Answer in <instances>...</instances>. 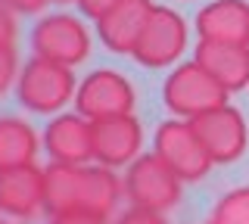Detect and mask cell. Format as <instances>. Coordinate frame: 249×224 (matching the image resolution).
I'll return each instance as SVG.
<instances>
[{"instance_id":"cell-4","label":"cell","mask_w":249,"mask_h":224,"mask_svg":"<svg viewBox=\"0 0 249 224\" xmlns=\"http://www.w3.org/2000/svg\"><path fill=\"white\" fill-rule=\"evenodd\" d=\"M162 103L175 119L193 121L202 112H212L228 103V90L202 69L196 59L175 66L162 81Z\"/></svg>"},{"instance_id":"cell-15","label":"cell","mask_w":249,"mask_h":224,"mask_svg":"<svg viewBox=\"0 0 249 224\" xmlns=\"http://www.w3.org/2000/svg\"><path fill=\"white\" fill-rule=\"evenodd\" d=\"M199 41L249 44V3L246 0H212L193 19Z\"/></svg>"},{"instance_id":"cell-8","label":"cell","mask_w":249,"mask_h":224,"mask_svg":"<svg viewBox=\"0 0 249 224\" xmlns=\"http://www.w3.org/2000/svg\"><path fill=\"white\" fill-rule=\"evenodd\" d=\"M184 50H187L184 16L171 6H156L131 59L143 69H165V66H175L184 56Z\"/></svg>"},{"instance_id":"cell-7","label":"cell","mask_w":249,"mask_h":224,"mask_svg":"<svg viewBox=\"0 0 249 224\" xmlns=\"http://www.w3.org/2000/svg\"><path fill=\"white\" fill-rule=\"evenodd\" d=\"M153 153L165 162L184 184L187 181H202V177L209 174V168L215 165L187 119H165L162 121L153 134Z\"/></svg>"},{"instance_id":"cell-14","label":"cell","mask_w":249,"mask_h":224,"mask_svg":"<svg viewBox=\"0 0 249 224\" xmlns=\"http://www.w3.org/2000/svg\"><path fill=\"white\" fill-rule=\"evenodd\" d=\"M193 59L221 84L228 94L249 87V44H218L199 41Z\"/></svg>"},{"instance_id":"cell-16","label":"cell","mask_w":249,"mask_h":224,"mask_svg":"<svg viewBox=\"0 0 249 224\" xmlns=\"http://www.w3.org/2000/svg\"><path fill=\"white\" fill-rule=\"evenodd\" d=\"M41 150L44 143L37 131L31 128V121L19 119V115H0V172L35 165Z\"/></svg>"},{"instance_id":"cell-6","label":"cell","mask_w":249,"mask_h":224,"mask_svg":"<svg viewBox=\"0 0 249 224\" xmlns=\"http://www.w3.org/2000/svg\"><path fill=\"white\" fill-rule=\"evenodd\" d=\"M137 106V90L128 75L115 69H93L78 81L75 90V112L88 121H103L115 115H131Z\"/></svg>"},{"instance_id":"cell-3","label":"cell","mask_w":249,"mask_h":224,"mask_svg":"<svg viewBox=\"0 0 249 224\" xmlns=\"http://www.w3.org/2000/svg\"><path fill=\"white\" fill-rule=\"evenodd\" d=\"M28 44H31V56L75 69L88 63L93 50V34L84 25V19L75 16V13H44L31 28Z\"/></svg>"},{"instance_id":"cell-23","label":"cell","mask_w":249,"mask_h":224,"mask_svg":"<svg viewBox=\"0 0 249 224\" xmlns=\"http://www.w3.org/2000/svg\"><path fill=\"white\" fill-rule=\"evenodd\" d=\"M10 10H16L19 16H44V10L53 0H3Z\"/></svg>"},{"instance_id":"cell-17","label":"cell","mask_w":249,"mask_h":224,"mask_svg":"<svg viewBox=\"0 0 249 224\" xmlns=\"http://www.w3.org/2000/svg\"><path fill=\"white\" fill-rule=\"evenodd\" d=\"M209 224H249V187H237L215 203Z\"/></svg>"},{"instance_id":"cell-5","label":"cell","mask_w":249,"mask_h":224,"mask_svg":"<svg viewBox=\"0 0 249 224\" xmlns=\"http://www.w3.org/2000/svg\"><path fill=\"white\" fill-rule=\"evenodd\" d=\"M124 199L137 208L171 212L184 196V181L156 153H143L124 168Z\"/></svg>"},{"instance_id":"cell-18","label":"cell","mask_w":249,"mask_h":224,"mask_svg":"<svg viewBox=\"0 0 249 224\" xmlns=\"http://www.w3.org/2000/svg\"><path fill=\"white\" fill-rule=\"evenodd\" d=\"M22 63L16 47H0V100H3L10 90H16V81H19Z\"/></svg>"},{"instance_id":"cell-24","label":"cell","mask_w":249,"mask_h":224,"mask_svg":"<svg viewBox=\"0 0 249 224\" xmlns=\"http://www.w3.org/2000/svg\"><path fill=\"white\" fill-rule=\"evenodd\" d=\"M53 3H78V0H53Z\"/></svg>"},{"instance_id":"cell-20","label":"cell","mask_w":249,"mask_h":224,"mask_svg":"<svg viewBox=\"0 0 249 224\" xmlns=\"http://www.w3.org/2000/svg\"><path fill=\"white\" fill-rule=\"evenodd\" d=\"M19 41V13L0 0V47H16Z\"/></svg>"},{"instance_id":"cell-10","label":"cell","mask_w":249,"mask_h":224,"mask_svg":"<svg viewBox=\"0 0 249 224\" xmlns=\"http://www.w3.org/2000/svg\"><path fill=\"white\" fill-rule=\"evenodd\" d=\"M47 212V168L22 165L0 172V215L10 221H31Z\"/></svg>"},{"instance_id":"cell-12","label":"cell","mask_w":249,"mask_h":224,"mask_svg":"<svg viewBox=\"0 0 249 224\" xmlns=\"http://www.w3.org/2000/svg\"><path fill=\"white\" fill-rule=\"evenodd\" d=\"M137 156H143V125L134 112L93 121V162L128 168Z\"/></svg>"},{"instance_id":"cell-13","label":"cell","mask_w":249,"mask_h":224,"mask_svg":"<svg viewBox=\"0 0 249 224\" xmlns=\"http://www.w3.org/2000/svg\"><path fill=\"white\" fill-rule=\"evenodd\" d=\"M156 10L153 0H122L119 6L100 16L93 25H97V37L100 44L109 50V53H119V56H131L143 34L146 22H150Z\"/></svg>"},{"instance_id":"cell-19","label":"cell","mask_w":249,"mask_h":224,"mask_svg":"<svg viewBox=\"0 0 249 224\" xmlns=\"http://www.w3.org/2000/svg\"><path fill=\"white\" fill-rule=\"evenodd\" d=\"M47 224H112L109 215L84 212V208H69V212H50Z\"/></svg>"},{"instance_id":"cell-9","label":"cell","mask_w":249,"mask_h":224,"mask_svg":"<svg viewBox=\"0 0 249 224\" xmlns=\"http://www.w3.org/2000/svg\"><path fill=\"white\" fill-rule=\"evenodd\" d=\"M190 125H193L199 143L206 146L209 159H212L215 165H231V162H237L246 153L249 125H246L243 112H240L237 106L224 103V106H218L212 112L196 115Z\"/></svg>"},{"instance_id":"cell-25","label":"cell","mask_w":249,"mask_h":224,"mask_svg":"<svg viewBox=\"0 0 249 224\" xmlns=\"http://www.w3.org/2000/svg\"><path fill=\"white\" fill-rule=\"evenodd\" d=\"M0 224H13V221H10V218H3V215H0Z\"/></svg>"},{"instance_id":"cell-11","label":"cell","mask_w":249,"mask_h":224,"mask_svg":"<svg viewBox=\"0 0 249 224\" xmlns=\"http://www.w3.org/2000/svg\"><path fill=\"white\" fill-rule=\"evenodd\" d=\"M41 143L50 162L88 165L93 162V121H88L81 112H59L47 121Z\"/></svg>"},{"instance_id":"cell-21","label":"cell","mask_w":249,"mask_h":224,"mask_svg":"<svg viewBox=\"0 0 249 224\" xmlns=\"http://www.w3.org/2000/svg\"><path fill=\"white\" fill-rule=\"evenodd\" d=\"M112 224H168L162 212H150V208H137V206H128L124 212L115 215Z\"/></svg>"},{"instance_id":"cell-1","label":"cell","mask_w":249,"mask_h":224,"mask_svg":"<svg viewBox=\"0 0 249 224\" xmlns=\"http://www.w3.org/2000/svg\"><path fill=\"white\" fill-rule=\"evenodd\" d=\"M124 196V181L115 174V168H106L100 162L88 165H47V212H69V208H84V212L109 215L119 208Z\"/></svg>"},{"instance_id":"cell-2","label":"cell","mask_w":249,"mask_h":224,"mask_svg":"<svg viewBox=\"0 0 249 224\" xmlns=\"http://www.w3.org/2000/svg\"><path fill=\"white\" fill-rule=\"evenodd\" d=\"M75 90L78 81L72 69L41 56H31L16 81V100L35 115H59L75 100Z\"/></svg>"},{"instance_id":"cell-22","label":"cell","mask_w":249,"mask_h":224,"mask_svg":"<svg viewBox=\"0 0 249 224\" xmlns=\"http://www.w3.org/2000/svg\"><path fill=\"white\" fill-rule=\"evenodd\" d=\"M122 0H78V13H81L84 19H93L97 22L100 16H106L112 6H119Z\"/></svg>"}]
</instances>
